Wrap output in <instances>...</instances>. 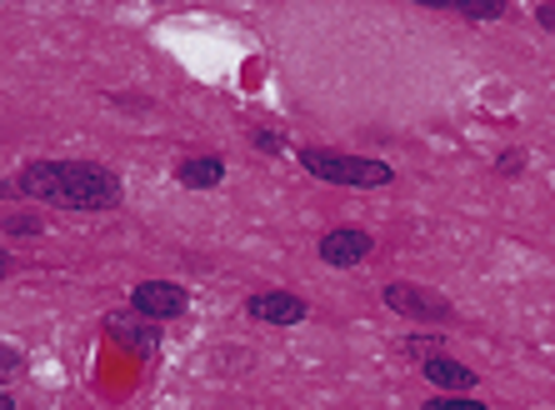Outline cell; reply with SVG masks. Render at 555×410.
Wrapping results in <instances>:
<instances>
[{
    "label": "cell",
    "mask_w": 555,
    "mask_h": 410,
    "mask_svg": "<svg viewBox=\"0 0 555 410\" xmlns=\"http://www.w3.org/2000/svg\"><path fill=\"white\" fill-rule=\"evenodd\" d=\"M15 195L55 205V210H116L126 185L116 170L95 161H30L15 176Z\"/></svg>",
    "instance_id": "6da1fadb"
},
{
    "label": "cell",
    "mask_w": 555,
    "mask_h": 410,
    "mask_svg": "<svg viewBox=\"0 0 555 410\" xmlns=\"http://www.w3.org/2000/svg\"><path fill=\"white\" fill-rule=\"evenodd\" d=\"M300 166L315 180H331V185H356V191H380L396 180V166L375 161V155H356V151H325V145H306L300 151Z\"/></svg>",
    "instance_id": "7a4b0ae2"
},
{
    "label": "cell",
    "mask_w": 555,
    "mask_h": 410,
    "mask_svg": "<svg viewBox=\"0 0 555 410\" xmlns=\"http://www.w3.org/2000/svg\"><path fill=\"white\" fill-rule=\"evenodd\" d=\"M380 300H386L396 316H405V321H426V325L455 321V306H451V300H446L440 291H426V285H415V281H390L386 291H380Z\"/></svg>",
    "instance_id": "3957f363"
},
{
    "label": "cell",
    "mask_w": 555,
    "mask_h": 410,
    "mask_svg": "<svg viewBox=\"0 0 555 410\" xmlns=\"http://www.w3.org/2000/svg\"><path fill=\"white\" fill-rule=\"evenodd\" d=\"M130 310L135 316H145V321H176V316H185L191 310V291L176 281H141L135 291H130Z\"/></svg>",
    "instance_id": "277c9868"
},
{
    "label": "cell",
    "mask_w": 555,
    "mask_h": 410,
    "mask_svg": "<svg viewBox=\"0 0 555 410\" xmlns=\"http://www.w3.org/2000/svg\"><path fill=\"white\" fill-rule=\"evenodd\" d=\"M371 251H375V235L361 231V226H336V231H325L321 245H315V256H321L325 266H336V270L361 266Z\"/></svg>",
    "instance_id": "5b68a950"
},
{
    "label": "cell",
    "mask_w": 555,
    "mask_h": 410,
    "mask_svg": "<svg viewBox=\"0 0 555 410\" xmlns=\"http://www.w3.org/2000/svg\"><path fill=\"white\" fill-rule=\"evenodd\" d=\"M246 316L260 325H300L310 316V306L296 291H260L246 300Z\"/></svg>",
    "instance_id": "8992f818"
},
{
    "label": "cell",
    "mask_w": 555,
    "mask_h": 410,
    "mask_svg": "<svg viewBox=\"0 0 555 410\" xmlns=\"http://www.w3.org/2000/svg\"><path fill=\"white\" fill-rule=\"evenodd\" d=\"M105 331L116 335V341H126L130 350H141V356H151V350L160 346V325L145 321V316H135V310H116V316H105Z\"/></svg>",
    "instance_id": "52a82bcc"
},
{
    "label": "cell",
    "mask_w": 555,
    "mask_h": 410,
    "mask_svg": "<svg viewBox=\"0 0 555 410\" xmlns=\"http://www.w3.org/2000/svg\"><path fill=\"white\" fill-rule=\"evenodd\" d=\"M421 375H426L436 390H446V396H465V390H476V371H470V366H461L455 356H446V350H440V356H430L426 366H421Z\"/></svg>",
    "instance_id": "ba28073f"
},
{
    "label": "cell",
    "mask_w": 555,
    "mask_h": 410,
    "mask_svg": "<svg viewBox=\"0 0 555 410\" xmlns=\"http://www.w3.org/2000/svg\"><path fill=\"white\" fill-rule=\"evenodd\" d=\"M176 180H181L185 191H210V185L225 180V161H216V155H185L181 166H176Z\"/></svg>",
    "instance_id": "9c48e42d"
},
{
    "label": "cell",
    "mask_w": 555,
    "mask_h": 410,
    "mask_svg": "<svg viewBox=\"0 0 555 410\" xmlns=\"http://www.w3.org/2000/svg\"><path fill=\"white\" fill-rule=\"evenodd\" d=\"M440 11H455V15H465V21H501L505 0H461V5H440Z\"/></svg>",
    "instance_id": "30bf717a"
},
{
    "label": "cell",
    "mask_w": 555,
    "mask_h": 410,
    "mask_svg": "<svg viewBox=\"0 0 555 410\" xmlns=\"http://www.w3.org/2000/svg\"><path fill=\"white\" fill-rule=\"evenodd\" d=\"M21 371H26V356H21L15 346H5V341H0V385H11Z\"/></svg>",
    "instance_id": "8fae6325"
},
{
    "label": "cell",
    "mask_w": 555,
    "mask_h": 410,
    "mask_svg": "<svg viewBox=\"0 0 555 410\" xmlns=\"http://www.w3.org/2000/svg\"><path fill=\"white\" fill-rule=\"evenodd\" d=\"M421 410H491V406L476 400V396H436V400H426Z\"/></svg>",
    "instance_id": "7c38bea8"
},
{
    "label": "cell",
    "mask_w": 555,
    "mask_h": 410,
    "mask_svg": "<svg viewBox=\"0 0 555 410\" xmlns=\"http://www.w3.org/2000/svg\"><path fill=\"white\" fill-rule=\"evenodd\" d=\"M401 350H405V356H415L421 366H426L430 356H440V341H430V335H411V341H401Z\"/></svg>",
    "instance_id": "4fadbf2b"
},
{
    "label": "cell",
    "mask_w": 555,
    "mask_h": 410,
    "mask_svg": "<svg viewBox=\"0 0 555 410\" xmlns=\"http://www.w3.org/2000/svg\"><path fill=\"white\" fill-rule=\"evenodd\" d=\"M495 170H501V176H520V170H526V151H505V155H495Z\"/></svg>",
    "instance_id": "5bb4252c"
},
{
    "label": "cell",
    "mask_w": 555,
    "mask_h": 410,
    "mask_svg": "<svg viewBox=\"0 0 555 410\" xmlns=\"http://www.w3.org/2000/svg\"><path fill=\"white\" fill-rule=\"evenodd\" d=\"M256 151L281 155L285 151V136H281V130H256Z\"/></svg>",
    "instance_id": "9a60e30c"
},
{
    "label": "cell",
    "mask_w": 555,
    "mask_h": 410,
    "mask_svg": "<svg viewBox=\"0 0 555 410\" xmlns=\"http://www.w3.org/2000/svg\"><path fill=\"white\" fill-rule=\"evenodd\" d=\"M5 231L11 235H40V216H11L5 220Z\"/></svg>",
    "instance_id": "2e32d148"
},
{
    "label": "cell",
    "mask_w": 555,
    "mask_h": 410,
    "mask_svg": "<svg viewBox=\"0 0 555 410\" xmlns=\"http://www.w3.org/2000/svg\"><path fill=\"white\" fill-rule=\"evenodd\" d=\"M535 21H541L545 30H555V5H535Z\"/></svg>",
    "instance_id": "e0dca14e"
},
{
    "label": "cell",
    "mask_w": 555,
    "mask_h": 410,
    "mask_svg": "<svg viewBox=\"0 0 555 410\" xmlns=\"http://www.w3.org/2000/svg\"><path fill=\"white\" fill-rule=\"evenodd\" d=\"M0 410H15V400H11V396H5V390H0Z\"/></svg>",
    "instance_id": "ac0fdd59"
},
{
    "label": "cell",
    "mask_w": 555,
    "mask_h": 410,
    "mask_svg": "<svg viewBox=\"0 0 555 410\" xmlns=\"http://www.w3.org/2000/svg\"><path fill=\"white\" fill-rule=\"evenodd\" d=\"M5 266H11V256H5V251H0V276H5Z\"/></svg>",
    "instance_id": "d6986e66"
}]
</instances>
